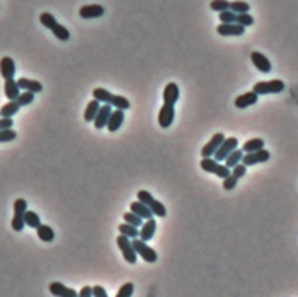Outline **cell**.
Returning a JSON list of instances; mask_svg holds the SVG:
<instances>
[{
    "label": "cell",
    "mask_w": 298,
    "mask_h": 297,
    "mask_svg": "<svg viewBox=\"0 0 298 297\" xmlns=\"http://www.w3.org/2000/svg\"><path fill=\"white\" fill-rule=\"evenodd\" d=\"M252 91L257 96H264V94H278V92L284 91V82L280 79H273V81H261L256 82L252 87Z\"/></svg>",
    "instance_id": "obj_1"
},
{
    "label": "cell",
    "mask_w": 298,
    "mask_h": 297,
    "mask_svg": "<svg viewBox=\"0 0 298 297\" xmlns=\"http://www.w3.org/2000/svg\"><path fill=\"white\" fill-rule=\"evenodd\" d=\"M201 169L203 171H206V173H213V175H216L218 178H222V179H225V178H229L230 175H232V171H230L229 168H227L225 164H220L218 161H215L213 157H203L201 159Z\"/></svg>",
    "instance_id": "obj_2"
},
{
    "label": "cell",
    "mask_w": 298,
    "mask_h": 297,
    "mask_svg": "<svg viewBox=\"0 0 298 297\" xmlns=\"http://www.w3.org/2000/svg\"><path fill=\"white\" fill-rule=\"evenodd\" d=\"M26 212H28V202L24 198H17L14 202V217H12V229L16 232H21L24 229Z\"/></svg>",
    "instance_id": "obj_3"
},
{
    "label": "cell",
    "mask_w": 298,
    "mask_h": 297,
    "mask_svg": "<svg viewBox=\"0 0 298 297\" xmlns=\"http://www.w3.org/2000/svg\"><path fill=\"white\" fill-rule=\"evenodd\" d=\"M116 245H118V248L121 249V253H123V256H125L126 262H128L130 265H135L136 256H138V255H136L135 248H133L132 239L126 238V236H123V234H119L118 239H116Z\"/></svg>",
    "instance_id": "obj_4"
},
{
    "label": "cell",
    "mask_w": 298,
    "mask_h": 297,
    "mask_svg": "<svg viewBox=\"0 0 298 297\" xmlns=\"http://www.w3.org/2000/svg\"><path fill=\"white\" fill-rule=\"evenodd\" d=\"M132 245H133V248H135L136 255L142 256V258L145 260L147 263H155V262H157V253H155V249L150 248V246L147 245L145 241H142L140 238H135V239H132Z\"/></svg>",
    "instance_id": "obj_5"
},
{
    "label": "cell",
    "mask_w": 298,
    "mask_h": 297,
    "mask_svg": "<svg viewBox=\"0 0 298 297\" xmlns=\"http://www.w3.org/2000/svg\"><path fill=\"white\" fill-rule=\"evenodd\" d=\"M235 149H239V140L235 139V137H229V139L223 140V143L220 145V149L215 152V156H213V159L218 162H223L227 157H229L230 154H232Z\"/></svg>",
    "instance_id": "obj_6"
},
{
    "label": "cell",
    "mask_w": 298,
    "mask_h": 297,
    "mask_svg": "<svg viewBox=\"0 0 298 297\" xmlns=\"http://www.w3.org/2000/svg\"><path fill=\"white\" fill-rule=\"evenodd\" d=\"M225 139H227V137L223 135L222 132L215 133V135H213L212 139H210V142L206 143V145L201 149V156H203V157H213V156H215V152L218 151L220 145H222L223 140H225Z\"/></svg>",
    "instance_id": "obj_7"
},
{
    "label": "cell",
    "mask_w": 298,
    "mask_h": 297,
    "mask_svg": "<svg viewBox=\"0 0 298 297\" xmlns=\"http://www.w3.org/2000/svg\"><path fill=\"white\" fill-rule=\"evenodd\" d=\"M271 157V154L266 151V149H261V151L256 152H249V154H244L242 157V164L244 166H254V164H261V162H267Z\"/></svg>",
    "instance_id": "obj_8"
},
{
    "label": "cell",
    "mask_w": 298,
    "mask_h": 297,
    "mask_svg": "<svg viewBox=\"0 0 298 297\" xmlns=\"http://www.w3.org/2000/svg\"><path fill=\"white\" fill-rule=\"evenodd\" d=\"M174 116H176V109H174V105H166L160 108L159 111V125L162 128H169L174 122Z\"/></svg>",
    "instance_id": "obj_9"
},
{
    "label": "cell",
    "mask_w": 298,
    "mask_h": 297,
    "mask_svg": "<svg viewBox=\"0 0 298 297\" xmlns=\"http://www.w3.org/2000/svg\"><path fill=\"white\" fill-rule=\"evenodd\" d=\"M79 14L82 19H97V17H101V16H104V7H102V5H97V4L83 5V7H80Z\"/></svg>",
    "instance_id": "obj_10"
},
{
    "label": "cell",
    "mask_w": 298,
    "mask_h": 297,
    "mask_svg": "<svg viewBox=\"0 0 298 297\" xmlns=\"http://www.w3.org/2000/svg\"><path fill=\"white\" fill-rule=\"evenodd\" d=\"M111 105H102L101 109H99V113H97L96 120H94V126H96L97 130L101 128H106L108 126V122L109 118H111Z\"/></svg>",
    "instance_id": "obj_11"
},
{
    "label": "cell",
    "mask_w": 298,
    "mask_h": 297,
    "mask_svg": "<svg viewBox=\"0 0 298 297\" xmlns=\"http://www.w3.org/2000/svg\"><path fill=\"white\" fill-rule=\"evenodd\" d=\"M216 33L222 36H242L246 33V28L237 22H230V24H220L216 28Z\"/></svg>",
    "instance_id": "obj_12"
},
{
    "label": "cell",
    "mask_w": 298,
    "mask_h": 297,
    "mask_svg": "<svg viewBox=\"0 0 298 297\" xmlns=\"http://www.w3.org/2000/svg\"><path fill=\"white\" fill-rule=\"evenodd\" d=\"M50 292L55 297H79V292H75L73 289H68V287L63 285L62 282L50 283Z\"/></svg>",
    "instance_id": "obj_13"
},
{
    "label": "cell",
    "mask_w": 298,
    "mask_h": 297,
    "mask_svg": "<svg viewBox=\"0 0 298 297\" xmlns=\"http://www.w3.org/2000/svg\"><path fill=\"white\" fill-rule=\"evenodd\" d=\"M250 60H252L254 67L257 70H261L263 73H269L271 72V62L259 52H252L250 53Z\"/></svg>",
    "instance_id": "obj_14"
},
{
    "label": "cell",
    "mask_w": 298,
    "mask_h": 297,
    "mask_svg": "<svg viewBox=\"0 0 298 297\" xmlns=\"http://www.w3.org/2000/svg\"><path fill=\"white\" fill-rule=\"evenodd\" d=\"M0 73H2V77L7 81V79H14L16 75V63L11 56H4V58L0 60Z\"/></svg>",
    "instance_id": "obj_15"
},
{
    "label": "cell",
    "mask_w": 298,
    "mask_h": 297,
    "mask_svg": "<svg viewBox=\"0 0 298 297\" xmlns=\"http://www.w3.org/2000/svg\"><path fill=\"white\" fill-rule=\"evenodd\" d=\"M155 231H157V224H155V220L153 219H149L143 222V226L140 227V236L138 238L142 239V241L149 243L150 239L155 236Z\"/></svg>",
    "instance_id": "obj_16"
},
{
    "label": "cell",
    "mask_w": 298,
    "mask_h": 297,
    "mask_svg": "<svg viewBox=\"0 0 298 297\" xmlns=\"http://www.w3.org/2000/svg\"><path fill=\"white\" fill-rule=\"evenodd\" d=\"M162 98L166 105H176V103L179 101V87H177V84L169 82V84L166 86V89H164Z\"/></svg>",
    "instance_id": "obj_17"
},
{
    "label": "cell",
    "mask_w": 298,
    "mask_h": 297,
    "mask_svg": "<svg viewBox=\"0 0 298 297\" xmlns=\"http://www.w3.org/2000/svg\"><path fill=\"white\" fill-rule=\"evenodd\" d=\"M130 212L136 213V215L142 217L143 220L153 219V212L150 210V207L145 205V203H142V202H133L132 205H130Z\"/></svg>",
    "instance_id": "obj_18"
},
{
    "label": "cell",
    "mask_w": 298,
    "mask_h": 297,
    "mask_svg": "<svg viewBox=\"0 0 298 297\" xmlns=\"http://www.w3.org/2000/svg\"><path fill=\"white\" fill-rule=\"evenodd\" d=\"M4 91H5V96H7L9 101H17V98L22 92L21 87H19V84H17V81H14V79H7V81H5Z\"/></svg>",
    "instance_id": "obj_19"
},
{
    "label": "cell",
    "mask_w": 298,
    "mask_h": 297,
    "mask_svg": "<svg viewBox=\"0 0 298 297\" xmlns=\"http://www.w3.org/2000/svg\"><path fill=\"white\" fill-rule=\"evenodd\" d=\"M257 98H259V96H257L254 91H249V92H246V94H240L239 98L235 99V108H239V109L249 108V106L256 105Z\"/></svg>",
    "instance_id": "obj_20"
},
{
    "label": "cell",
    "mask_w": 298,
    "mask_h": 297,
    "mask_svg": "<svg viewBox=\"0 0 298 297\" xmlns=\"http://www.w3.org/2000/svg\"><path fill=\"white\" fill-rule=\"evenodd\" d=\"M17 84H19V87H21V91H29V92H34V94H38V92L43 91L41 82L33 81V79L21 77V79L17 81Z\"/></svg>",
    "instance_id": "obj_21"
},
{
    "label": "cell",
    "mask_w": 298,
    "mask_h": 297,
    "mask_svg": "<svg viewBox=\"0 0 298 297\" xmlns=\"http://www.w3.org/2000/svg\"><path fill=\"white\" fill-rule=\"evenodd\" d=\"M123 122H125V113H123L121 109H116V111L111 113V118H109L106 128H108L109 132H116V130L121 128Z\"/></svg>",
    "instance_id": "obj_22"
},
{
    "label": "cell",
    "mask_w": 298,
    "mask_h": 297,
    "mask_svg": "<svg viewBox=\"0 0 298 297\" xmlns=\"http://www.w3.org/2000/svg\"><path fill=\"white\" fill-rule=\"evenodd\" d=\"M99 109H101V103L97 101V99H92V101L87 105L85 108V113H83V118H85V122H94L97 116V113H99Z\"/></svg>",
    "instance_id": "obj_23"
},
{
    "label": "cell",
    "mask_w": 298,
    "mask_h": 297,
    "mask_svg": "<svg viewBox=\"0 0 298 297\" xmlns=\"http://www.w3.org/2000/svg\"><path fill=\"white\" fill-rule=\"evenodd\" d=\"M19 109H21V106H19L17 101H9L0 108V116L2 118H12Z\"/></svg>",
    "instance_id": "obj_24"
},
{
    "label": "cell",
    "mask_w": 298,
    "mask_h": 297,
    "mask_svg": "<svg viewBox=\"0 0 298 297\" xmlns=\"http://www.w3.org/2000/svg\"><path fill=\"white\" fill-rule=\"evenodd\" d=\"M261 149H264V140H263V139H250V140H247V142L242 145L244 154H249V152L261 151Z\"/></svg>",
    "instance_id": "obj_25"
},
{
    "label": "cell",
    "mask_w": 298,
    "mask_h": 297,
    "mask_svg": "<svg viewBox=\"0 0 298 297\" xmlns=\"http://www.w3.org/2000/svg\"><path fill=\"white\" fill-rule=\"evenodd\" d=\"M242 157H244V151H242V149H235V151H233L232 154H230L223 162H225V166L229 169H233L237 164H240V162H242Z\"/></svg>",
    "instance_id": "obj_26"
},
{
    "label": "cell",
    "mask_w": 298,
    "mask_h": 297,
    "mask_svg": "<svg viewBox=\"0 0 298 297\" xmlns=\"http://www.w3.org/2000/svg\"><path fill=\"white\" fill-rule=\"evenodd\" d=\"M36 232H38V238L41 239V241L45 243H51L53 239H55V231H53L50 226L46 224H41L38 229H36Z\"/></svg>",
    "instance_id": "obj_27"
},
{
    "label": "cell",
    "mask_w": 298,
    "mask_h": 297,
    "mask_svg": "<svg viewBox=\"0 0 298 297\" xmlns=\"http://www.w3.org/2000/svg\"><path fill=\"white\" fill-rule=\"evenodd\" d=\"M92 96H94V99H97V101L102 103V105H109V103H111V98H113L111 92L104 87H96L92 91Z\"/></svg>",
    "instance_id": "obj_28"
},
{
    "label": "cell",
    "mask_w": 298,
    "mask_h": 297,
    "mask_svg": "<svg viewBox=\"0 0 298 297\" xmlns=\"http://www.w3.org/2000/svg\"><path fill=\"white\" fill-rule=\"evenodd\" d=\"M118 231H119V234L126 236V238H130V239H135V238H138V236H140L138 227H135V226H132V224H126V222L119 226Z\"/></svg>",
    "instance_id": "obj_29"
},
{
    "label": "cell",
    "mask_w": 298,
    "mask_h": 297,
    "mask_svg": "<svg viewBox=\"0 0 298 297\" xmlns=\"http://www.w3.org/2000/svg\"><path fill=\"white\" fill-rule=\"evenodd\" d=\"M109 105H111L113 108H116V109H121V111H126V109L130 108V101L125 98V96H119V94H113L111 103H109Z\"/></svg>",
    "instance_id": "obj_30"
},
{
    "label": "cell",
    "mask_w": 298,
    "mask_h": 297,
    "mask_svg": "<svg viewBox=\"0 0 298 297\" xmlns=\"http://www.w3.org/2000/svg\"><path fill=\"white\" fill-rule=\"evenodd\" d=\"M24 222L28 227H33V229H38L39 226H41V219H39V215L36 212H33V210H28L24 215Z\"/></svg>",
    "instance_id": "obj_31"
},
{
    "label": "cell",
    "mask_w": 298,
    "mask_h": 297,
    "mask_svg": "<svg viewBox=\"0 0 298 297\" xmlns=\"http://www.w3.org/2000/svg\"><path fill=\"white\" fill-rule=\"evenodd\" d=\"M230 11L235 12L237 16L247 14L250 11V5L247 2H242V0H235V2H230Z\"/></svg>",
    "instance_id": "obj_32"
},
{
    "label": "cell",
    "mask_w": 298,
    "mask_h": 297,
    "mask_svg": "<svg viewBox=\"0 0 298 297\" xmlns=\"http://www.w3.org/2000/svg\"><path fill=\"white\" fill-rule=\"evenodd\" d=\"M51 33L56 36V39H60V41H68V39H70V31L62 24H56L55 28H53Z\"/></svg>",
    "instance_id": "obj_33"
},
{
    "label": "cell",
    "mask_w": 298,
    "mask_h": 297,
    "mask_svg": "<svg viewBox=\"0 0 298 297\" xmlns=\"http://www.w3.org/2000/svg\"><path fill=\"white\" fill-rule=\"evenodd\" d=\"M39 21H41V24L45 26V28H48L50 31H53V28L58 24L56 19L53 17V14H50V12H43V14L39 16Z\"/></svg>",
    "instance_id": "obj_34"
},
{
    "label": "cell",
    "mask_w": 298,
    "mask_h": 297,
    "mask_svg": "<svg viewBox=\"0 0 298 297\" xmlns=\"http://www.w3.org/2000/svg\"><path fill=\"white\" fill-rule=\"evenodd\" d=\"M212 11L215 12H225V11H230V2L229 0H212V4H210Z\"/></svg>",
    "instance_id": "obj_35"
},
{
    "label": "cell",
    "mask_w": 298,
    "mask_h": 297,
    "mask_svg": "<svg viewBox=\"0 0 298 297\" xmlns=\"http://www.w3.org/2000/svg\"><path fill=\"white\" fill-rule=\"evenodd\" d=\"M123 217H125V222H126V224H132V226H135V227H138V229L143 226V219H142V217L136 215V213L126 212Z\"/></svg>",
    "instance_id": "obj_36"
},
{
    "label": "cell",
    "mask_w": 298,
    "mask_h": 297,
    "mask_svg": "<svg viewBox=\"0 0 298 297\" xmlns=\"http://www.w3.org/2000/svg\"><path fill=\"white\" fill-rule=\"evenodd\" d=\"M150 210H152L153 215H157V217H166L167 215L166 205H164V203H160L159 200H153V203L150 205Z\"/></svg>",
    "instance_id": "obj_37"
},
{
    "label": "cell",
    "mask_w": 298,
    "mask_h": 297,
    "mask_svg": "<svg viewBox=\"0 0 298 297\" xmlns=\"http://www.w3.org/2000/svg\"><path fill=\"white\" fill-rule=\"evenodd\" d=\"M34 101V92H29V91H22L21 92V96L17 98V103H19V106H28V105H31V103Z\"/></svg>",
    "instance_id": "obj_38"
},
{
    "label": "cell",
    "mask_w": 298,
    "mask_h": 297,
    "mask_svg": "<svg viewBox=\"0 0 298 297\" xmlns=\"http://www.w3.org/2000/svg\"><path fill=\"white\" fill-rule=\"evenodd\" d=\"M133 292H135V285L132 282H126L125 285H121V289L118 290L116 297H132Z\"/></svg>",
    "instance_id": "obj_39"
},
{
    "label": "cell",
    "mask_w": 298,
    "mask_h": 297,
    "mask_svg": "<svg viewBox=\"0 0 298 297\" xmlns=\"http://www.w3.org/2000/svg\"><path fill=\"white\" fill-rule=\"evenodd\" d=\"M16 137H17L16 130H12V128L0 130V143H4V142H12V140H16Z\"/></svg>",
    "instance_id": "obj_40"
},
{
    "label": "cell",
    "mask_w": 298,
    "mask_h": 297,
    "mask_svg": "<svg viewBox=\"0 0 298 297\" xmlns=\"http://www.w3.org/2000/svg\"><path fill=\"white\" fill-rule=\"evenodd\" d=\"M220 21L222 24H230V22H237V14L232 11H225V12H220Z\"/></svg>",
    "instance_id": "obj_41"
},
{
    "label": "cell",
    "mask_w": 298,
    "mask_h": 297,
    "mask_svg": "<svg viewBox=\"0 0 298 297\" xmlns=\"http://www.w3.org/2000/svg\"><path fill=\"white\" fill-rule=\"evenodd\" d=\"M237 24L244 26V28H247V26H252L254 24V17L247 12V14H239L237 16Z\"/></svg>",
    "instance_id": "obj_42"
},
{
    "label": "cell",
    "mask_w": 298,
    "mask_h": 297,
    "mask_svg": "<svg viewBox=\"0 0 298 297\" xmlns=\"http://www.w3.org/2000/svg\"><path fill=\"white\" fill-rule=\"evenodd\" d=\"M153 196H152V193H149L147 190H140L138 192V202H142V203H145V205H152L153 203Z\"/></svg>",
    "instance_id": "obj_43"
},
{
    "label": "cell",
    "mask_w": 298,
    "mask_h": 297,
    "mask_svg": "<svg viewBox=\"0 0 298 297\" xmlns=\"http://www.w3.org/2000/svg\"><path fill=\"white\" fill-rule=\"evenodd\" d=\"M246 173H247V166H244L242 162H240V164H237L235 168L232 169V175L235 176L237 179L244 178V176H246Z\"/></svg>",
    "instance_id": "obj_44"
},
{
    "label": "cell",
    "mask_w": 298,
    "mask_h": 297,
    "mask_svg": "<svg viewBox=\"0 0 298 297\" xmlns=\"http://www.w3.org/2000/svg\"><path fill=\"white\" fill-rule=\"evenodd\" d=\"M237 181H239V179H237L233 175H230L229 178L223 179V188H225V190H233L237 186Z\"/></svg>",
    "instance_id": "obj_45"
},
{
    "label": "cell",
    "mask_w": 298,
    "mask_h": 297,
    "mask_svg": "<svg viewBox=\"0 0 298 297\" xmlns=\"http://www.w3.org/2000/svg\"><path fill=\"white\" fill-rule=\"evenodd\" d=\"M92 296L94 297H109L108 292H106V290L102 289L101 285H94L92 287Z\"/></svg>",
    "instance_id": "obj_46"
},
{
    "label": "cell",
    "mask_w": 298,
    "mask_h": 297,
    "mask_svg": "<svg viewBox=\"0 0 298 297\" xmlns=\"http://www.w3.org/2000/svg\"><path fill=\"white\" fill-rule=\"evenodd\" d=\"M12 125H14V122H12V118H2V116H0V130L12 128Z\"/></svg>",
    "instance_id": "obj_47"
},
{
    "label": "cell",
    "mask_w": 298,
    "mask_h": 297,
    "mask_svg": "<svg viewBox=\"0 0 298 297\" xmlns=\"http://www.w3.org/2000/svg\"><path fill=\"white\" fill-rule=\"evenodd\" d=\"M79 297H94L92 296V287H89V285L82 287V290L79 292Z\"/></svg>",
    "instance_id": "obj_48"
}]
</instances>
